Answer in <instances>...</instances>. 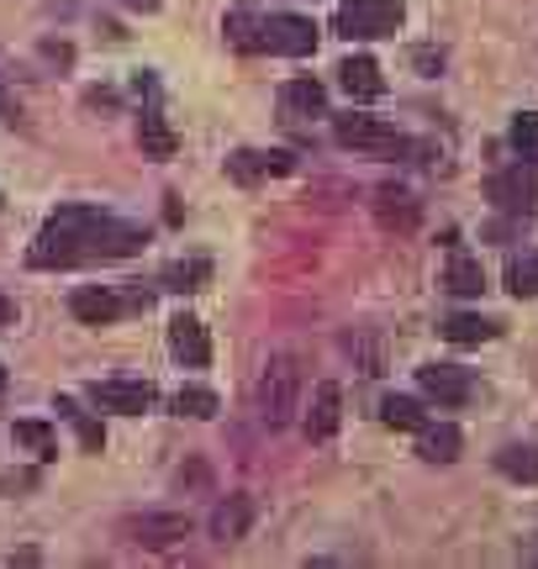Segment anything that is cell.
Listing matches in <instances>:
<instances>
[{"instance_id":"1","label":"cell","mask_w":538,"mask_h":569,"mask_svg":"<svg viewBox=\"0 0 538 569\" xmlns=\"http://www.w3.org/2000/svg\"><path fill=\"white\" fill-rule=\"evenodd\" d=\"M106 211L101 206H59L48 222H42L38 243L27 248V264L32 269H74V264H96V238H101Z\"/></svg>"},{"instance_id":"2","label":"cell","mask_w":538,"mask_h":569,"mask_svg":"<svg viewBox=\"0 0 538 569\" xmlns=\"http://www.w3.org/2000/svg\"><path fill=\"white\" fill-rule=\"evenodd\" d=\"M296 401H301V359L296 353H275L259 375V390H253V407L269 427H286L296 417Z\"/></svg>"},{"instance_id":"3","label":"cell","mask_w":538,"mask_h":569,"mask_svg":"<svg viewBox=\"0 0 538 569\" xmlns=\"http://www.w3.org/2000/svg\"><path fill=\"white\" fill-rule=\"evenodd\" d=\"M401 21H407V11L396 0H343L338 17H332V32L349 42H370V38H396Z\"/></svg>"},{"instance_id":"4","label":"cell","mask_w":538,"mask_h":569,"mask_svg":"<svg viewBox=\"0 0 538 569\" xmlns=\"http://www.w3.org/2000/svg\"><path fill=\"white\" fill-rule=\"evenodd\" d=\"M332 138L343 142V148H353V153H375V159L407 153V138H401L391 122H380V117H365V111H349V117H338V122H332Z\"/></svg>"},{"instance_id":"5","label":"cell","mask_w":538,"mask_h":569,"mask_svg":"<svg viewBox=\"0 0 538 569\" xmlns=\"http://www.w3.org/2000/svg\"><path fill=\"white\" fill-rule=\"evenodd\" d=\"M491 201L501 206V211H538V163L518 159L512 169H501V174H491Z\"/></svg>"},{"instance_id":"6","label":"cell","mask_w":538,"mask_h":569,"mask_svg":"<svg viewBox=\"0 0 538 569\" xmlns=\"http://www.w3.org/2000/svg\"><path fill=\"white\" fill-rule=\"evenodd\" d=\"M417 386H422V396L438 401V407H465V401L476 396L470 369H459V365H422L417 369Z\"/></svg>"},{"instance_id":"7","label":"cell","mask_w":538,"mask_h":569,"mask_svg":"<svg viewBox=\"0 0 538 569\" xmlns=\"http://www.w3.org/2000/svg\"><path fill=\"white\" fill-rule=\"evenodd\" d=\"M90 401L101 411H117V417H143L153 407V386L148 380H96Z\"/></svg>"},{"instance_id":"8","label":"cell","mask_w":538,"mask_h":569,"mask_svg":"<svg viewBox=\"0 0 538 569\" xmlns=\"http://www.w3.org/2000/svg\"><path fill=\"white\" fill-rule=\"evenodd\" d=\"M127 538L143 543V549H169V543L190 538V517H180V511H143V517L127 522Z\"/></svg>"},{"instance_id":"9","label":"cell","mask_w":538,"mask_h":569,"mask_svg":"<svg viewBox=\"0 0 538 569\" xmlns=\"http://www.w3.org/2000/svg\"><path fill=\"white\" fill-rule=\"evenodd\" d=\"M169 353H175L186 369H207L211 365L207 327L196 322V317H175V322H169Z\"/></svg>"},{"instance_id":"10","label":"cell","mask_w":538,"mask_h":569,"mask_svg":"<svg viewBox=\"0 0 538 569\" xmlns=\"http://www.w3.org/2000/svg\"><path fill=\"white\" fill-rule=\"evenodd\" d=\"M338 422H343V390H338V380H322L317 386V396H311V411H307V438L311 443H328L332 432H338Z\"/></svg>"},{"instance_id":"11","label":"cell","mask_w":538,"mask_h":569,"mask_svg":"<svg viewBox=\"0 0 538 569\" xmlns=\"http://www.w3.org/2000/svg\"><path fill=\"white\" fill-rule=\"evenodd\" d=\"M269 53H286V59L317 53V27L307 17H269Z\"/></svg>"},{"instance_id":"12","label":"cell","mask_w":538,"mask_h":569,"mask_svg":"<svg viewBox=\"0 0 538 569\" xmlns=\"http://www.w3.org/2000/svg\"><path fill=\"white\" fill-rule=\"evenodd\" d=\"M69 311H74L84 327H106V322H117V317H122L127 301L117 296V290H106V284H84V290L69 296Z\"/></svg>"},{"instance_id":"13","label":"cell","mask_w":538,"mask_h":569,"mask_svg":"<svg viewBox=\"0 0 538 569\" xmlns=\"http://www.w3.org/2000/svg\"><path fill=\"white\" fill-rule=\"evenodd\" d=\"M222 32H228V42L238 48V53H269V17L249 11V6H238V11H228V21H222Z\"/></svg>"},{"instance_id":"14","label":"cell","mask_w":538,"mask_h":569,"mask_svg":"<svg viewBox=\"0 0 538 569\" xmlns=\"http://www.w3.org/2000/svg\"><path fill=\"white\" fill-rule=\"evenodd\" d=\"M338 80L349 90L353 101H380L386 96V80H380V63L365 59V53H353V59L338 63Z\"/></svg>"},{"instance_id":"15","label":"cell","mask_w":538,"mask_h":569,"mask_svg":"<svg viewBox=\"0 0 538 569\" xmlns=\"http://www.w3.org/2000/svg\"><path fill=\"white\" fill-rule=\"evenodd\" d=\"M444 290L449 296H480L486 290V269H480V259H470L465 248H449V264H444Z\"/></svg>"},{"instance_id":"16","label":"cell","mask_w":538,"mask_h":569,"mask_svg":"<svg viewBox=\"0 0 538 569\" xmlns=\"http://www.w3.org/2000/svg\"><path fill=\"white\" fill-rule=\"evenodd\" d=\"M249 528H253V501L249 496H228L222 507L211 511V538H222V543L249 538Z\"/></svg>"},{"instance_id":"17","label":"cell","mask_w":538,"mask_h":569,"mask_svg":"<svg viewBox=\"0 0 538 569\" xmlns=\"http://www.w3.org/2000/svg\"><path fill=\"white\" fill-rule=\"evenodd\" d=\"M375 217H380V227H396V232L417 227V201H412V190H401V184H386V190H375Z\"/></svg>"},{"instance_id":"18","label":"cell","mask_w":538,"mask_h":569,"mask_svg":"<svg viewBox=\"0 0 538 569\" xmlns=\"http://www.w3.org/2000/svg\"><path fill=\"white\" fill-rule=\"evenodd\" d=\"M138 148H143V159H175L180 138H175V127H169L159 111H143V117H138Z\"/></svg>"},{"instance_id":"19","label":"cell","mask_w":538,"mask_h":569,"mask_svg":"<svg viewBox=\"0 0 538 569\" xmlns=\"http://www.w3.org/2000/svg\"><path fill=\"white\" fill-rule=\"evenodd\" d=\"M286 169H290L286 153H249V148H243V153H232L228 159V174L238 184H259L265 174H286Z\"/></svg>"},{"instance_id":"20","label":"cell","mask_w":538,"mask_h":569,"mask_svg":"<svg viewBox=\"0 0 538 569\" xmlns=\"http://www.w3.org/2000/svg\"><path fill=\"white\" fill-rule=\"evenodd\" d=\"M280 106H286L290 117H322V111H328V90L311 80V74H301V80H290L286 90H280Z\"/></svg>"},{"instance_id":"21","label":"cell","mask_w":538,"mask_h":569,"mask_svg":"<svg viewBox=\"0 0 538 569\" xmlns=\"http://www.w3.org/2000/svg\"><path fill=\"white\" fill-rule=\"evenodd\" d=\"M438 332H444V338H449L455 348H476V343H491L501 327H497V322H486V317H470V311H455V317L438 327Z\"/></svg>"},{"instance_id":"22","label":"cell","mask_w":538,"mask_h":569,"mask_svg":"<svg viewBox=\"0 0 538 569\" xmlns=\"http://www.w3.org/2000/svg\"><path fill=\"white\" fill-rule=\"evenodd\" d=\"M380 422L396 427V432H422V427H428V411H422V401H412V396H386V401H380Z\"/></svg>"},{"instance_id":"23","label":"cell","mask_w":538,"mask_h":569,"mask_svg":"<svg viewBox=\"0 0 538 569\" xmlns=\"http://www.w3.org/2000/svg\"><path fill=\"white\" fill-rule=\"evenodd\" d=\"M459 443H465V438H459V427H422V448H417V453H422V459H428V465H455L459 459Z\"/></svg>"},{"instance_id":"24","label":"cell","mask_w":538,"mask_h":569,"mask_svg":"<svg viewBox=\"0 0 538 569\" xmlns=\"http://www.w3.org/2000/svg\"><path fill=\"white\" fill-rule=\"evenodd\" d=\"M175 411H180V417H196V422H207V417L222 411V401H217V390H207V386H180L175 390Z\"/></svg>"},{"instance_id":"25","label":"cell","mask_w":538,"mask_h":569,"mask_svg":"<svg viewBox=\"0 0 538 569\" xmlns=\"http://www.w3.org/2000/svg\"><path fill=\"white\" fill-rule=\"evenodd\" d=\"M497 469L507 480H522V486H538V448H501L497 453Z\"/></svg>"},{"instance_id":"26","label":"cell","mask_w":538,"mask_h":569,"mask_svg":"<svg viewBox=\"0 0 538 569\" xmlns=\"http://www.w3.org/2000/svg\"><path fill=\"white\" fill-rule=\"evenodd\" d=\"M207 280H211L207 259H180V264L165 269V290H180V296H186V290H201Z\"/></svg>"},{"instance_id":"27","label":"cell","mask_w":538,"mask_h":569,"mask_svg":"<svg viewBox=\"0 0 538 569\" xmlns=\"http://www.w3.org/2000/svg\"><path fill=\"white\" fill-rule=\"evenodd\" d=\"M11 438H17L21 448H32L38 459H53V453H59V432H53L48 422H17L11 427Z\"/></svg>"},{"instance_id":"28","label":"cell","mask_w":538,"mask_h":569,"mask_svg":"<svg viewBox=\"0 0 538 569\" xmlns=\"http://www.w3.org/2000/svg\"><path fill=\"white\" fill-rule=\"evenodd\" d=\"M507 284H512V296H538V253H522L507 264Z\"/></svg>"},{"instance_id":"29","label":"cell","mask_w":538,"mask_h":569,"mask_svg":"<svg viewBox=\"0 0 538 569\" xmlns=\"http://www.w3.org/2000/svg\"><path fill=\"white\" fill-rule=\"evenodd\" d=\"M512 148H518L522 159H534L538 153V117L534 111H522L518 122H512Z\"/></svg>"},{"instance_id":"30","label":"cell","mask_w":538,"mask_h":569,"mask_svg":"<svg viewBox=\"0 0 538 569\" xmlns=\"http://www.w3.org/2000/svg\"><path fill=\"white\" fill-rule=\"evenodd\" d=\"M59 411H63V417H69L74 427H80V443H84V448H101V443H106V432L90 422V417H80V411H74V401H59Z\"/></svg>"},{"instance_id":"31","label":"cell","mask_w":538,"mask_h":569,"mask_svg":"<svg viewBox=\"0 0 538 569\" xmlns=\"http://www.w3.org/2000/svg\"><path fill=\"white\" fill-rule=\"evenodd\" d=\"M17 117H21L17 96H11V90H6V84H0V122H17Z\"/></svg>"},{"instance_id":"32","label":"cell","mask_w":538,"mask_h":569,"mask_svg":"<svg viewBox=\"0 0 538 569\" xmlns=\"http://www.w3.org/2000/svg\"><path fill=\"white\" fill-rule=\"evenodd\" d=\"M17 322V301H11V296H6V290H0V332H6V327Z\"/></svg>"},{"instance_id":"33","label":"cell","mask_w":538,"mask_h":569,"mask_svg":"<svg viewBox=\"0 0 538 569\" xmlns=\"http://www.w3.org/2000/svg\"><path fill=\"white\" fill-rule=\"evenodd\" d=\"M127 6H138V11H159V0H127Z\"/></svg>"},{"instance_id":"34","label":"cell","mask_w":538,"mask_h":569,"mask_svg":"<svg viewBox=\"0 0 538 569\" xmlns=\"http://www.w3.org/2000/svg\"><path fill=\"white\" fill-rule=\"evenodd\" d=\"M0 390H6V369H0Z\"/></svg>"}]
</instances>
